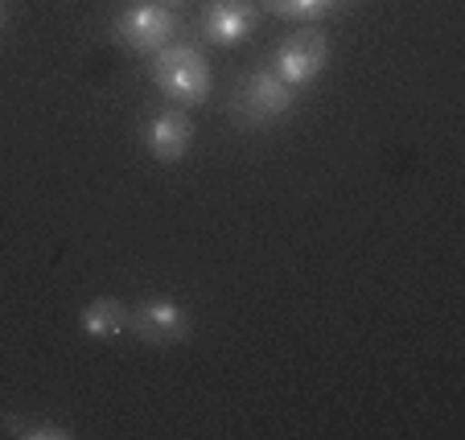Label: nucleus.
<instances>
[{
	"label": "nucleus",
	"instance_id": "f8f14e48",
	"mask_svg": "<svg viewBox=\"0 0 465 440\" xmlns=\"http://www.w3.org/2000/svg\"><path fill=\"white\" fill-rule=\"evenodd\" d=\"M338 5H342V0H338Z\"/></svg>",
	"mask_w": 465,
	"mask_h": 440
},
{
	"label": "nucleus",
	"instance_id": "f03ea898",
	"mask_svg": "<svg viewBox=\"0 0 465 440\" xmlns=\"http://www.w3.org/2000/svg\"><path fill=\"white\" fill-rule=\"evenodd\" d=\"M292 103H297V91L289 83H281L272 71H252L231 99V120L239 128H263V123L289 115Z\"/></svg>",
	"mask_w": 465,
	"mask_h": 440
},
{
	"label": "nucleus",
	"instance_id": "39448f33",
	"mask_svg": "<svg viewBox=\"0 0 465 440\" xmlns=\"http://www.w3.org/2000/svg\"><path fill=\"white\" fill-rule=\"evenodd\" d=\"M128 329L149 346H177V342H185V334H190V313L169 297H149L132 308Z\"/></svg>",
	"mask_w": 465,
	"mask_h": 440
},
{
	"label": "nucleus",
	"instance_id": "6e6552de",
	"mask_svg": "<svg viewBox=\"0 0 465 440\" xmlns=\"http://www.w3.org/2000/svg\"><path fill=\"white\" fill-rule=\"evenodd\" d=\"M128 321H132V308L124 305V300L99 297V300H91V305L83 308L79 326H83V334H87L91 342H107V337H120L124 329H128Z\"/></svg>",
	"mask_w": 465,
	"mask_h": 440
},
{
	"label": "nucleus",
	"instance_id": "0eeeda50",
	"mask_svg": "<svg viewBox=\"0 0 465 440\" xmlns=\"http://www.w3.org/2000/svg\"><path fill=\"white\" fill-rule=\"evenodd\" d=\"M190 144H193V120L182 112V107L157 112L149 120V128H144V149H149L153 161H161V165L182 161L185 152H190Z\"/></svg>",
	"mask_w": 465,
	"mask_h": 440
},
{
	"label": "nucleus",
	"instance_id": "423d86ee",
	"mask_svg": "<svg viewBox=\"0 0 465 440\" xmlns=\"http://www.w3.org/2000/svg\"><path fill=\"white\" fill-rule=\"evenodd\" d=\"M260 9L252 0H211L203 13V37L211 45H239L255 34Z\"/></svg>",
	"mask_w": 465,
	"mask_h": 440
},
{
	"label": "nucleus",
	"instance_id": "f257e3e1",
	"mask_svg": "<svg viewBox=\"0 0 465 440\" xmlns=\"http://www.w3.org/2000/svg\"><path fill=\"white\" fill-rule=\"evenodd\" d=\"M153 83L177 107H198L211 95V62L190 42H169L153 54Z\"/></svg>",
	"mask_w": 465,
	"mask_h": 440
},
{
	"label": "nucleus",
	"instance_id": "9d476101",
	"mask_svg": "<svg viewBox=\"0 0 465 440\" xmlns=\"http://www.w3.org/2000/svg\"><path fill=\"white\" fill-rule=\"evenodd\" d=\"M0 428L9 432V436H25V440H71V428H62V424H50V420H34V416H5Z\"/></svg>",
	"mask_w": 465,
	"mask_h": 440
},
{
	"label": "nucleus",
	"instance_id": "20e7f679",
	"mask_svg": "<svg viewBox=\"0 0 465 440\" xmlns=\"http://www.w3.org/2000/svg\"><path fill=\"white\" fill-rule=\"evenodd\" d=\"M115 42L132 54H157L161 45L173 42L177 34V13L157 5V0H144V5H128V9L115 17Z\"/></svg>",
	"mask_w": 465,
	"mask_h": 440
},
{
	"label": "nucleus",
	"instance_id": "9b49d317",
	"mask_svg": "<svg viewBox=\"0 0 465 440\" xmlns=\"http://www.w3.org/2000/svg\"><path fill=\"white\" fill-rule=\"evenodd\" d=\"M157 5H165V9H182V5H190V0H157Z\"/></svg>",
	"mask_w": 465,
	"mask_h": 440
},
{
	"label": "nucleus",
	"instance_id": "7ed1b4c3",
	"mask_svg": "<svg viewBox=\"0 0 465 440\" xmlns=\"http://www.w3.org/2000/svg\"><path fill=\"white\" fill-rule=\"evenodd\" d=\"M325 62H330V37H325L317 25H305L276 45L272 74L281 83H289L292 91H301L325 71Z\"/></svg>",
	"mask_w": 465,
	"mask_h": 440
},
{
	"label": "nucleus",
	"instance_id": "1a4fd4ad",
	"mask_svg": "<svg viewBox=\"0 0 465 440\" xmlns=\"http://www.w3.org/2000/svg\"><path fill=\"white\" fill-rule=\"evenodd\" d=\"M260 5L284 21H317L338 9V0H260Z\"/></svg>",
	"mask_w": 465,
	"mask_h": 440
}]
</instances>
